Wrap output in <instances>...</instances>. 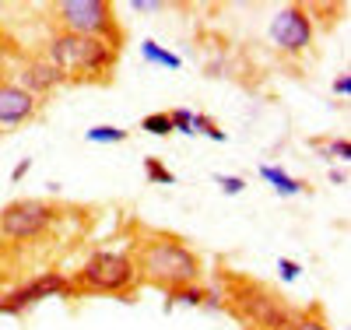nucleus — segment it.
Returning <instances> with one entry per match:
<instances>
[{
	"mask_svg": "<svg viewBox=\"0 0 351 330\" xmlns=\"http://www.w3.org/2000/svg\"><path fill=\"white\" fill-rule=\"evenodd\" d=\"M291 330H327V327L319 323V320H309V316H306V320H295V323H291Z\"/></svg>",
	"mask_w": 351,
	"mask_h": 330,
	"instance_id": "24",
	"label": "nucleus"
},
{
	"mask_svg": "<svg viewBox=\"0 0 351 330\" xmlns=\"http://www.w3.org/2000/svg\"><path fill=\"white\" fill-rule=\"evenodd\" d=\"M141 56L148 60V64H155V67H165V71H180L183 67V60L176 56V53H169V49H162L155 39H144L141 43Z\"/></svg>",
	"mask_w": 351,
	"mask_h": 330,
	"instance_id": "12",
	"label": "nucleus"
},
{
	"mask_svg": "<svg viewBox=\"0 0 351 330\" xmlns=\"http://www.w3.org/2000/svg\"><path fill=\"white\" fill-rule=\"evenodd\" d=\"M334 95H344V99L351 95V78H348V74H341V78L334 81Z\"/></svg>",
	"mask_w": 351,
	"mask_h": 330,
	"instance_id": "23",
	"label": "nucleus"
},
{
	"mask_svg": "<svg viewBox=\"0 0 351 330\" xmlns=\"http://www.w3.org/2000/svg\"><path fill=\"white\" fill-rule=\"evenodd\" d=\"M137 281V267L123 253H92L81 267V285L95 292H127Z\"/></svg>",
	"mask_w": 351,
	"mask_h": 330,
	"instance_id": "3",
	"label": "nucleus"
},
{
	"mask_svg": "<svg viewBox=\"0 0 351 330\" xmlns=\"http://www.w3.org/2000/svg\"><path fill=\"white\" fill-rule=\"evenodd\" d=\"M137 14H152V11H158L162 4H158V0H134V4H130Z\"/></svg>",
	"mask_w": 351,
	"mask_h": 330,
	"instance_id": "22",
	"label": "nucleus"
},
{
	"mask_svg": "<svg viewBox=\"0 0 351 330\" xmlns=\"http://www.w3.org/2000/svg\"><path fill=\"white\" fill-rule=\"evenodd\" d=\"M324 152H327L330 158H341V162H348V158H351V144H348L344 137H337V141H330V144L324 148Z\"/></svg>",
	"mask_w": 351,
	"mask_h": 330,
	"instance_id": "20",
	"label": "nucleus"
},
{
	"mask_svg": "<svg viewBox=\"0 0 351 330\" xmlns=\"http://www.w3.org/2000/svg\"><path fill=\"white\" fill-rule=\"evenodd\" d=\"M53 67L60 71H106L112 64V49L106 39H92V36H56L49 46Z\"/></svg>",
	"mask_w": 351,
	"mask_h": 330,
	"instance_id": "2",
	"label": "nucleus"
},
{
	"mask_svg": "<svg viewBox=\"0 0 351 330\" xmlns=\"http://www.w3.org/2000/svg\"><path fill=\"white\" fill-rule=\"evenodd\" d=\"M278 274H281L285 281H295V278L302 274V267H299L295 260H288V257H281V260H278Z\"/></svg>",
	"mask_w": 351,
	"mask_h": 330,
	"instance_id": "21",
	"label": "nucleus"
},
{
	"mask_svg": "<svg viewBox=\"0 0 351 330\" xmlns=\"http://www.w3.org/2000/svg\"><path fill=\"white\" fill-rule=\"evenodd\" d=\"M141 267L152 281H158L165 288H186L200 274V260L180 239H155V243H148L141 253Z\"/></svg>",
	"mask_w": 351,
	"mask_h": 330,
	"instance_id": "1",
	"label": "nucleus"
},
{
	"mask_svg": "<svg viewBox=\"0 0 351 330\" xmlns=\"http://www.w3.org/2000/svg\"><path fill=\"white\" fill-rule=\"evenodd\" d=\"M169 123H172V130H180V134L193 137V113H190V109H176V113H169Z\"/></svg>",
	"mask_w": 351,
	"mask_h": 330,
	"instance_id": "17",
	"label": "nucleus"
},
{
	"mask_svg": "<svg viewBox=\"0 0 351 330\" xmlns=\"http://www.w3.org/2000/svg\"><path fill=\"white\" fill-rule=\"evenodd\" d=\"M144 172H148V179H152V183H158V187H172L176 183V176L158 158H144Z\"/></svg>",
	"mask_w": 351,
	"mask_h": 330,
	"instance_id": "16",
	"label": "nucleus"
},
{
	"mask_svg": "<svg viewBox=\"0 0 351 330\" xmlns=\"http://www.w3.org/2000/svg\"><path fill=\"white\" fill-rule=\"evenodd\" d=\"M28 165H32V158H21V162L14 165V172H11V179H14V183H18V179H21V176L28 172Z\"/></svg>",
	"mask_w": 351,
	"mask_h": 330,
	"instance_id": "25",
	"label": "nucleus"
},
{
	"mask_svg": "<svg viewBox=\"0 0 351 330\" xmlns=\"http://www.w3.org/2000/svg\"><path fill=\"white\" fill-rule=\"evenodd\" d=\"M215 183L221 187V193H232V197L246 190V179H243V176H225V172H218V176H215Z\"/></svg>",
	"mask_w": 351,
	"mask_h": 330,
	"instance_id": "18",
	"label": "nucleus"
},
{
	"mask_svg": "<svg viewBox=\"0 0 351 330\" xmlns=\"http://www.w3.org/2000/svg\"><path fill=\"white\" fill-rule=\"evenodd\" d=\"M49 295H74V288H71V281L60 278V274H43V278H36V281H28L25 288H18V292H11V295L0 298V313H21L25 306L39 303V298H49Z\"/></svg>",
	"mask_w": 351,
	"mask_h": 330,
	"instance_id": "7",
	"label": "nucleus"
},
{
	"mask_svg": "<svg viewBox=\"0 0 351 330\" xmlns=\"http://www.w3.org/2000/svg\"><path fill=\"white\" fill-rule=\"evenodd\" d=\"M243 309L250 313V320L253 323H260V327H271V330H291V323H295V320H291L278 303H274V298L271 295H246L243 298Z\"/></svg>",
	"mask_w": 351,
	"mask_h": 330,
	"instance_id": "8",
	"label": "nucleus"
},
{
	"mask_svg": "<svg viewBox=\"0 0 351 330\" xmlns=\"http://www.w3.org/2000/svg\"><path fill=\"white\" fill-rule=\"evenodd\" d=\"M36 109V95H28L18 84H0V123L14 127L21 119H28Z\"/></svg>",
	"mask_w": 351,
	"mask_h": 330,
	"instance_id": "9",
	"label": "nucleus"
},
{
	"mask_svg": "<svg viewBox=\"0 0 351 330\" xmlns=\"http://www.w3.org/2000/svg\"><path fill=\"white\" fill-rule=\"evenodd\" d=\"M271 39H274V46L285 49V53L306 49L309 39H313V25H309L306 11H302V8H285V11L271 21Z\"/></svg>",
	"mask_w": 351,
	"mask_h": 330,
	"instance_id": "6",
	"label": "nucleus"
},
{
	"mask_svg": "<svg viewBox=\"0 0 351 330\" xmlns=\"http://www.w3.org/2000/svg\"><path fill=\"white\" fill-rule=\"evenodd\" d=\"M60 81H64V71L60 67H53V64H32V67H25L18 88H25L28 95H36V92H46V88L60 84Z\"/></svg>",
	"mask_w": 351,
	"mask_h": 330,
	"instance_id": "10",
	"label": "nucleus"
},
{
	"mask_svg": "<svg viewBox=\"0 0 351 330\" xmlns=\"http://www.w3.org/2000/svg\"><path fill=\"white\" fill-rule=\"evenodd\" d=\"M260 179H267V183L281 193V197H295V193H302V183L295 176H288L285 169H278V165H260Z\"/></svg>",
	"mask_w": 351,
	"mask_h": 330,
	"instance_id": "11",
	"label": "nucleus"
},
{
	"mask_svg": "<svg viewBox=\"0 0 351 330\" xmlns=\"http://www.w3.org/2000/svg\"><path fill=\"white\" fill-rule=\"evenodd\" d=\"M172 298H180V303H190V306H204L208 292H204V288H172Z\"/></svg>",
	"mask_w": 351,
	"mask_h": 330,
	"instance_id": "19",
	"label": "nucleus"
},
{
	"mask_svg": "<svg viewBox=\"0 0 351 330\" xmlns=\"http://www.w3.org/2000/svg\"><path fill=\"white\" fill-rule=\"evenodd\" d=\"M53 222V207L43 200H14L0 211V232L8 239H36Z\"/></svg>",
	"mask_w": 351,
	"mask_h": 330,
	"instance_id": "4",
	"label": "nucleus"
},
{
	"mask_svg": "<svg viewBox=\"0 0 351 330\" xmlns=\"http://www.w3.org/2000/svg\"><path fill=\"white\" fill-rule=\"evenodd\" d=\"M141 130H148L155 137H169L172 134V123H169V113H148L141 119Z\"/></svg>",
	"mask_w": 351,
	"mask_h": 330,
	"instance_id": "14",
	"label": "nucleus"
},
{
	"mask_svg": "<svg viewBox=\"0 0 351 330\" xmlns=\"http://www.w3.org/2000/svg\"><path fill=\"white\" fill-rule=\"evenodd\" d=\"M193 134H208V137H211V141H218V144H225V141H228V134L215 127V119H211V116H200V113H193Z\"/></svg>",
	"mask_w": 351,
	"mask_h": 330,
	"instance_id": "15",
	"label": "nucleus"
},
{
	"mask_svg": "<svg viewBox=\"0 0 351 330\" xmlns=\"http://www.w3.org/2000/svg\"><path fill=\"white\" fill-rule=\"evenodd\" d=\"M84 141H92V144H123V141H127V130L102 123V127H92V130H84Z\"/></svg>",
	"mask_w": 351,
	"mask_h": 330,
	"instance_id": "13",
	"label": "nucleus"
},
{
	"mask_svg": "<svg viewBox=\"0 0 351 330\" xmlns=\"http://www.w3.org/2000/svg\"><path fill=\"white\" fill-rule=\"evenodd\" d=\"M60 14L74 36L102 39L106 32H112L109 4H102V0H67V4H60Z\"/></svg>",
	"mask_w": 351,
	"mask_h": 330,
	"instance_id": "5",
	"label": "nucleus"
}]
</instances>
